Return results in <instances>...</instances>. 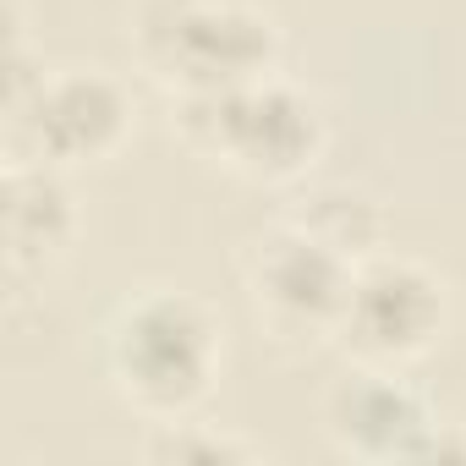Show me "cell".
I'll use <instances>...</instances> for the list:
<instances>
[{
	"label": "cell",
	"mask_w": 466,
	"mask_h": 466,
	"mask_svg": "<svg viewBox=\"0 0 466 466\" xmlns=\"http://www.w3.org/2000/svg\"><path fill=\"white\" fill-rule=\"evenodd\" d=\"M286 219L302 225V230H313L319 242L340 248L357 264L373 258V253H384V208L362 187H313V192H302L291 203Z\"/></svg>",
	"instance_id": "obj_9"
},
{
	"label": "cell",
	"mask_w": 466,
	"mask_h": 466,
	"mask_svg": "<svg viewBox=\"0 0 466 466\" xmlns=\"http://www.w3.org/2000/svg\"><path fill=\"white\" fill-rule=\"evenodd\" d=\"M170 127L198 159L242 176V181H258V187L302 181L308 165L324 154L319 105L280 72L242 83V88L170 99Z\"/></svg>",
	"instance_id": "obj_2"
},
{
	"label": "cell",
	"mask_w": 466,
	"mask_h": 466,
	"mask_svg": "<svg viewBox=\"0 0 466 466\" xmlns=\"http://www.w3.org/2000/svg\"><path fill=\"white\" fill-rule=\"evenodd\" d=\"M137 105L127 83L105 66H39L28 72L23 50H12L6 88V159H34L56 170L105 165L127 148Z\"/></svg>",
	"instance_id": "obj_4"
},
{
	"label": "cell",
	"mask_w": 466,
	"mask_h": 466,
	"mask_svg": "<svg viewBox=\"0 0 466 466\" xmlns=\"http://www.w3.org/2000/svg\"><path fill=\"white\" fill-rule=\"evenodd\" d=\"M143 461H154V466H248V461H264V444L230 433V428H214V422L176 417V422H148Z\"/></svg>",
	"instance_id": "obj_10"
},
{
	"label": "cell",
	"mask_w": 466,
	"mask_h": 466,
	"mask_svg": "<svg viewBox=\"0 0 466 466\" xmlns=\"http://www.w3.org/2000/svg\"><path fill=\"white\" fill-rule=\"evenodd\" d=\"M450 329V286L422 258L406 253H373L357 264L335 346L351 357V368H417L439 351Z\"/></svg>",
	"instance_id": "obj_5"
},
{
	"label": "cell",
	"mask_w": 466,
	"mask_h": 466,
	"mask_svg": "<svg viewBox=\"0 0 466 466\" xmlns=\"http://www.w3.org/2000/svg\"><path fill=\"white\" fill-rule=\"evenodd\" d=\"M99 368L121 406L143 422L192 417L225 368V329L219 313L176 286H148L116 302L99 329Z\"/></svg>",
	"instance_id": "obj_1"
},
{
	"label": "cell",
	"mask_w": 466,
	"mask_h": 466,
	"mask_svg": "<svg viewBox=\"0 0 466 466\" xmlns=\"http://www.w3.org/2000/svg\"><path fill=\"white\" fill-rule=\"evenodd\" d=\"M351 280H357V258H346L340 248L319 242L313 230H302L291 219H280L269 237H258V248L248 258L253 319L286 346L335 340Z\"/></svg>",
	"instance_id": "obj_6"
},
{
	"label": "cell",
	"mask_w": 466,
	"mask_h": 466,
	"mask_svg": "<svg viewBox=\"0 0 466 466\" xmlns=\"http://www.w3.org/2000/svg\"><path fill=\"white\" fill-rule=\"evenodd\" d=\"M83 230L77 192L66 170L34 165V159H6V192H0V242H6L12 275H39L56 258L72 253Z\"/></svg>",
	"instance_id": "obj_8"
},
{
	"label": "cell",
	"mask_w": 466,
	"mask_h": 466,
	"mask_svg": "<svg viewBox=\"0 0 466 466\" xmlns=\"http://www.w3.org/2000/svg\"><path fill=\"white\" fill-rule=\"evenodd\" d=\"M324 433L351 461H455L466 439L439 422V406L395 368H351L324 400Z\"/></svg>",
	"instance_id": "obj_7"
},
{
	"label": "cell",
	"mask_w": 466,
	"mask_h": 466,
	"mask_svg": "<svg viewBox=\"0 0 466 466\" xmlns=\"http://www.w3.org/2000/svg\"><path fill=\"white\" fill-rule=\"evenodd\" d=\"M132 50L170 99H192L269 77L280 28L253 0H143Z\"/></svg>",
	"instance_id": "obj_3"
}]
</instances>
